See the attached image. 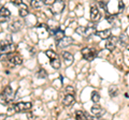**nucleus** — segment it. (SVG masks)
<instances>
[{
    "label": "nucleus",
    "instance_id": "1",
    "mask_svg": "<svg viewBox=\"0 0 129 120\" xmlns=\"http://www.w3.org/2000/svg\"><path fill=\"white\" fill-rule=\"evenodd\" d=\"M32 107V103L30 102H18L16 104H12L9 107L8 111L9 113H18V111H25V110H29Z\"/></svg>",
    "mask_w": 129,
    "mask_h": 120
},
{
    "label": "nucleus",
    "instance_id": "2",
    "mask_svg": "<svg viewBox=\"0 0 129 120\" xmlns=\"http://www.w3.org/2000/svg\"><path fill=\"white\" fill-rule=\"evenodd\" d=\"M0 98H1V101L3 103L10 104L12 101H13V99H14V92H13V90H12V88L10 86H7L5 88V90L2 91Z\"/></svg>",
    "mask_w": 129,
    "mask_h": 120
},
{
    "label": "nucleus",
    "instance_id": "3",
    "mask_svg": "<svg viewBox=\"0 0 129 120\" xmlns=\"http://www.w3.org/2000/svg\"><path fill=\"white\" fill-rule=\"evenodd\" d=\"M96 50L94 48H90V47H85V48L82 49V56L83 58L87 60V61H91V60H94V58L96 57Z\"/></svg>",
    "mask_w": 129,
    "mask_h": 120
},
{
    "label": "nucleus",
    "instance_id": "4",
    "mask_svg": "<svg viewBox=\"0 0 129 120\" xmlns=\"http://www.w3.org/2000/svg\"><path fill=\"white\" fill-rule=\"evenodd\" d=\"M16 49V45L13 43H7V44H1L0 47V55H10L11 53Z\"/></svg>",
    "mask_w": 129,
    "mask_h": 120
},
{
    "label": "nucleus",
    "instance_id": "5",
    "mask_svg": "<svg viewBox=\"0 0 129 120\" xmlns=\"http://www.w3.org/2000/svg\"><path fill=\"white\" fill-rule=\"evenodd\" d=\"M76 32L81 35H84V37H88L92 33H96V31L94 29V27H79L76 29Z\"/></svg>",
    "mask_w": 129,
    "mask_h": 120
},
{
    "label": "nucleus",
    "instance_id": "6",
    "mask_svg": "<svg viewBox=\"0 0 129 120\" xmlns=\"http://www.w3.org/2000/svg\"><path fill=\"white\" fill-rule=\"evenodd\" d=\"M117 43H118V38L111 35V37L107 40L106 48H107L108 50H114L115 47H116V45H117Z\"/></svg>",
    "mask_w": 129,
    "mask_h": 120
},
{
    "label": "nucleus",
    "instance_id": "7",
    "mask_svg": "<svg viewBox=\"0 0 129 120\" xmlns=\"http://www.w3.org/2000/svg\"><path fill=\"white\" fill-rule=\"evenodd\" d=\"M89 14H90L91 21H98V19L101 17V13H100V11H99V8L97 7L96 5H92V6L90 7V12H89Z\"/></svg>",
    "mask_w": 129,
    "mask_h": 120
},
{
    "label": "nucleus",
    "instance_id": "8",
    "mask_svg": "<svg viewBox=\"0 0 129 120\" xmlns=\"http://www.w3.org/2000/svg\"><path fill=\"white\" fill-rule=\"evenodd\" d=\"M8 61H9L12 66H18L23 63V58L18 55H9L8 56Z\"/></svg>",
    "mask_w": 129,
    "mask_h": 120
},
{
    "label": "nucleus",
    "instance_id": "9",
    "mask_svg": "<svg viewBox=\"0 0 129 120\" xmlns=\"http://www.w3.org/2000/svg\"><path fill=\"white\" fill-rule=\"evenodd\" d=\"M91 113H92V115H94L95 117L100 118V117H102V116L104 115V113H106V109H104L103 107L99 106V105H94L91 107Z\"/></svg>",
    "mask_w": 129,
    "mask_h": 120
},
{
    "label": "nucleus",
    "instance_id": "10",
    "mask_svg": "<svg viewBox=\"0 0 129 120\" xmlns=\"http://www.w3.org/2000/svg\"><path fill=\"white\" fill-rule=\"evenodd\" d=\"M72 43H73V39H72L71 37H66V35H64L60 41H58V46L61 47V48H63V47L70 46Z\"/></svg>",
    "mask_w": 129,
    "mask_h": 120
},
{
    "label": "nucleus",
    "instance_id": "11",
    "mask_svg": "<svg viewBox=\"0 0 129 120\" xmlns=\"http://www.w3.org/2000/svg\"><path fill=\"white\" fill-rule=\"evenodd\" d=\"M64 8V2L62 0H59V1H54V3L52 5V9H53L54 13H60Z\"/></svg>",
    "mask_w": 129,
    "mask_h": 120
},
{
    "label": "nucleus",
    "instance_id": "12",
    "mask_svg": "<svg viewBox=\"0 0 129 120\" xmlns=\"http://www.w3.org/2000/svg\"><path fill=\"white\" fill-rule=\"evenodd\" d=\"M22 26H23V24L21 21H14L12 24H10L9 29L12 31V32H17V31H19L22 29Z\"/></svg>",
    "mask_w": 129,
    "mask_h": 120
},
{
    "label": "nucleus",
    "instance_id": "13",
    "mask_svg": "<svg viewBox=\"0 0 129 120\" xmlns=\"http://www.w3.org/2000/svg\"><path fill=\"white\" fill-rule=\"evenodd\" d=\"M74 101H75V99L73 94H66L62 99V104L64 106H70L74 103Z\"/></svg>",
    "mask_w": 129,
    "mask_h": 120
},
{
    "label": "nucleus",
    "instance_id": "14",
    "mask_svg": "<svg viewBox=\"0 0 129 120\" xmlns=\"http://www.w3.org/2000/svg\"><path fill=\"white\" fill-rule=\"evenodd\" d=\"M96 35H98V37H99V38H101V39L108 40L109 38L111 37V31L109 30V29L101 30V31H97V32H96Z\"/></svg>",
    "mask_w": 129,
    "mask_h": 120
},
{
    "label": "nucleus",
    "instance_id": "15",
    "mask_svg": "<svg viewBox=\"0 0 129 120\" xmlns=\"http://www.w3.org/2000/svg\"><path fill=\"white\" fill-rule=\"evenodd\" d=\"M62 57L64 59V61L67 62V65H71L72 61H73V56H72V54H70L69 51H63Z\"/></svg>",
    "mask_w": 129,
    "mask_h": 120
},
{
    "label": "nucleus",
    "instance_id": "16",
    "mask_svg": "<svg viewBox=\"0 0 129 120\" xmlns=\"http://www.w3.org/2000/svg\"><path fill=\"white\" fill-rule=\"evenodd\" d=\"M18 14L21 15L22 17H25L28 15V9H27V6L25 3H23V5L19 7V10H18Z\"/></svg>",
    "mask_w": 129,
    "mask_h": 120
},
{
    "label": "nucleus",
    "instance_id": "17",
    "mask_svg": "<svg viewBox=\"0 0 129 120\" xmlns=\"http://www.w3.org/2000/svg\"><path fill=\"white\" fill-rule=\"evenodd\" d=\"M109 94H110L111 98H114L118 94V88L116 86H111L109 88Z\"/></svg>",
    "mask_w": 129,
    "mask_h": 120
},
{
    "label": "nucleus",
    "instance_id": "18",
    "mask_svg": "<svg viewBox=\"0 0 129 120\" xmlns=\"http://www.w3.org/2000/svg\"><path fill=\"white\" fill-rule=\"evenodd\" d=\"M10 11L7 9L6 7H0V16L2 17H10Z\"/></svg>",
    "mask_w": 129,
    "mask_h": 120
},
{
    "label": "nucleus",
    "instance_id": "19",
    "mask_svg": "<svg viewBox=\"0 0 129 120\" xmlns=\"http://www.w3.org/2000/svg\"><path fill=\"white\" fill-rule=\"evenodd\" d=\"M75 119H76V120H89V119H88L86 116H85V114H84L82 110H78V111L75 113Z\"/></svg>",
    "mask_w": 129,
    "mask_h": 120
},
{
    "label": "nucleus",
    "instance_id": "20",
    "mask_svg": "<svg viewBox=\"0 0 129 120\" xmlns=\"http://www.w3.org/2000/svg\"><path fill=\"white\" fill-rule=\"evenodd\" d=\"M91 101L94 103H98L100 101V94L98 91H92L91 93Z\"/></svg>",
    "mask_w": 129,
    "mask_h": 120
},
{
    "label": "nucleus",
    "instance_id": "21",
    "mask_svg": "<svg viewBox=\"0 0 129 120\" xmlns=\"http://www.w3.org/2000/svg\"><path fill=\"white\" fill-rule=\"evenodd\" d=\"M45 55H46L51 60H54V59L57 58V54H56L55 51H53L52 49H47V50L45 51Z\"/></svg>",
    "mask_w": 129,
    "mask_h": 120
},
{
    "label": "nucleus",
    "instance_id": "22",
    "mask_svg": "<svg viewBox=\"0 0 129 120\" xmlns=\"http://www.w3.org/2000/svg\"><path fill=\"white\" fill-rule=\"evenodd\" d=\"M54 34H55V38H56L57 41H60V40L64 37V33H63L62 30H56L54 32Z\"/></svg>",
    "mask_w": 129,
    "mask_h": 120
},
{
    "label": "nucleus",
    "instance_id": "23",
    "mask_svg": "<svg viewBox=\"0 0 129 120\" xmlns=\"http://www.w3.org/2000/svg\"><path fill=\"white\" fill-rule=\"evenodd\" d=\"M51 66L54 68V69H59L60 68V61L58 58H56L54 60H51Z\"/></svg>",
    "mask_w": 129,
    "mask_h": 120
},
{
    "label": "nucleus",
    "instance_id": "24",
    "mask_svg": "<svg viewBox=\"0 0 129 120\" xmlns=\"http://www.w3.org/2000/svg\"><path fill=\"white\" fill-rule=\"evenodd\" d=\"M127 41H128V38H127L126 34H122V35H120V38L118 39V42L122 44V45H124V46H125V45L127 46V44H126Z\"/></svg>",
    "mask_w": 129,
    "mask_h": 120
},
{
    "label": "nucleus",
    "instance_id": "25",
    "mask_svg": "<svg viewBox=\"0 0 129 120\" xmlns=\"http://www.w3.org/2000/svg\"><path fill=\"white\" fill-rule=\"evenodd\" d=\"M37 75L39 76V78H45L47 76V73H46V71L44 69H40L39 72L37 73Z\"/></svg>",
    "mask_w": 129,
    "mask_h": 120
},
{
    "label": "nucleus",
    "instance_id": "26",
    "mask_svg": "<svg viewBox=\"0 0 129 120\" xmlns=\"http://www.w3.org/2000/svg\"><path fill=\"white\" fill-rule=\"evenodd\" d=\"M43 5H44V1H38V0H34V1H32V6L35 8H40Z\"/></svg>",
    "mask_w": 129,
    "mask_h": 120
},
{
    "label": "nucleus",
    "instance_id": "27",
    "mask_svg": "<svg viewBox=\"0 0 129 120\" xmlns=\"http://www.w3.org/2000/svg\"><path fill=\"white\" fill-rule=\"evenodd\" d=\"M115 18H116L115 14H107V21L109 23H113L115 21Z\"/></svg>",
    "mask_w": 129,
    "mask_h": 120
},
{
    "label": "nucleus",
    "instance_id": "28",
    "mask_svg": "<svg viewBox=\"0 0 129 120\" xmlns=\"http://www.w3.org/2000/svg\"><path fill=\"white\" fill-rule=\"evenodd\" d=\"M66 92H67V94H73V95H74L75 90H74V88H73V87L68 86V87H66Z\"/></svg>",
    "mask_w": 129,
    "mask_h": 120
},
{
    "label": "nucleus",
    "instance_id": "29",
    "mask_svg": "<svg viewBox=\"0 0 129 120\" xmlns=\"http://www.w3.org/2000/svg\"><path fill=\"white\" fill-rule=\"evenodd\" d=\"M107 5H108V2H104V1H99V7H101L102 9H104V10H107Z\"/></svg>",
    "mask_w": 129,
    "mask_h": 120
},
{
    "label": "nucleus",
    "instance_id": "30",
    "mask_svg": "<svg viewBox=\"0 0 129 120\" xmlns=\"http://www.w3.org/2000/svg\"><path fill=\"white\" fill-rule=\"evenodd\" d=\"M12 3H13L14 6H18V7H21V6L23 5V2L21 1V0H13V1H12Z\"/></svg>",
    "mask_w": 129,
    "mask_h": 120
},
{
    "label": "nucleus",
    "instance_id": "31",
    "mask_svg": "<svg viewBox=\"0 0 129 120\" xmlns=\"http://www.w3.org/2000/svg\"><path fill=\"white\" fill-rule=\"evenodd\" d=\"M118 6H119V12H122L124 9V2L123 1H119L118 2Z\"/></svg>",
    "mask_w": 129,
    "mask_h": 120
},
{
    "label": "nucleus",
    "instance_id": "32",
    "mask_svg": "<svg viewBox=\"0 0 129 120\" xmlns=\"http://www.w3.org/2000/svg\"><path fill=\"white\" fill-rule=\"evenodd\" d=\"M9 21V17H2L0 16V23H5V22H8Z\"/></svg>",
    "mask_w": 129,
    "mask_h": 120
},
{
    "label": "nucleus",
    "instance_id": "33",
    "mask_svg": "<svg viewBox=\"0 0 129 120\" xmlns=\"http://www.w3.org/2000/svg\"><path fill=\"white\" fill-rule=\"evenodd\" d=\"M89 120H103V119H100V118H97V117H91Z\"/></svg>",
    "mask_w": 129,
    "mask_h": 120
},
{
    "label": "nucleus",
    "instance_id": "34",
    "mask_svg": "<svg viewBox=\"0 0 129 120\" xmlns=\"http://www.w3.org/2000/svg\"><path fill=\"white\" fill-rule=\"evenodd\" d=\"M5 118H6V116H5V115H0V120L5 119Z\"/></svg>",
    "mask_w": 129,
    "mask_h": 120
}]
</instances>
